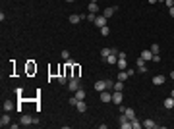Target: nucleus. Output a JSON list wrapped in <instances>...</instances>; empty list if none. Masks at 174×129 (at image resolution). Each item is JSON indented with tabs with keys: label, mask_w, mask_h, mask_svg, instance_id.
<instances>
[{
	"label": "nucleus",
	"mask_w": 174,
	"mask_h": 129,
	"mask_svg": "<svg viewBox=\"0 0 174 129\" xmlns=\"http://www.w3.org/2000/svg\"><path fill=\"white\" fill-rule=\"evenodd\" d=\"M159 2H164V0H159Z\"/></svg>",
	"instance_id": "41"
},
{
	"label": "nucleus",
	"mask_w": 174,
	"mask_h": 129,
	"mask_svg": "<svg viewBox=\"0 0 174 129\" xmlns=\"http://www.w3.org/2000/svg\"><path fill=\"white\" fill-rule=\"evenodd\" d=\"M135 64H137V71H139V73H145V71H147V68H145V60H143L141 56L135 60Z\"/></svg>",
	"instance_id": "6"
},
{
	"label": "nucleus",
	"mask_w": 174,
	"mask_h": 129,
	"mask_svg": "<svg viewBox=\"0 0 174 129\" xmlns=\"http://www.w3.org/2000/svg\"><path fill=\"white\" fill-rule=\"evenodd\" d=\"M149 50L153 52V54H159V45H151V48Z\"/></svg>",
	"instance_id": "30"
},
{
	"label": "nucleus",
	"mask_w": 174,
	"mask_h": 129,
	"mask_svg": "<svg viewBox=\"0 0 174 129\" xmlns=\"http://www.w3.org/2000/svg\"><path fill=\"white\" fill-rule=\"evenodd\" d=\"M110 52H112V48H103V50H101V58H106V56H108V54H110Z\"/></svg>",
	"instance_id": "25"
},
{
	"label": "nucleus",
	"mask_w": 174,
	"mask_h": 129,
	"mask_svg": "<svg viewBox=\"0 0 174 129\" xmlns=\"http://www.w3.org/2000/svg\"><path fill=\"white\" fill-rule=\"evenodd\" d=\"M164 4H166L168 8H172L174 6V0H164Z\"/></svg>",
	"instance_id": "35"
},
{
	"label": "nucleus",
	"mask_w": 174,
	"mask_h": 129,
	"mask_svg": "<svg viewBox=\"0 0 174 129\" xmlns=\"http://www.w3.org/2000/svg\"><path fill=\"white\" fill-rule=\"evenodd\" d=\"M0 125H2V127H8V125H10V112H4V114H2Z\"/></svg>",
	"instance_id": "7"
},
{
	"label": "nucleus",
	"mask_w": 174,
	"mask_h": 129,
	"mask_svg": "<svg viewBox=\"0 0 174 129\" xmlns=\"http://www.w3.org/2000/svg\"><path fill=\"white\" fill-rule=\"evenodd\" d=\"M79 71H81V68L74 64V68H72V77H77V79H81V77H79Z\"/></svg>",
	"instance_id": "20"
},
{
	"label": "nucleus",
	"mask_w": 174,
	"mask_h": 129,
	"mask_svg": "<svg viewBox=\"0 0 174 129\" xmlns=\"http://www.w3.org/2000/svg\"><path fill=\"white\" fill-rule=\"evenodd\" d=\"M104 62H106V64H112V66H114L116 62H118V54H114V52H110L108 56L104 58Z\"/></svg>",
	"instance_id": "10"
},
{
	"label": "nucleus",
	"mask_w": 174,
	"mask_h": 129,
	"mask_svg": "<svg viewBox=\"0 0 174 129\" xmlns=\"http://www.w3.org/2000/svg\"><path fill=\"white\" fill-rule=\"evenodd\" d=\"M62 58L68 60V58H70V52H68V50H62Z\"/></svg>",
	"instance_id": "33"
},
{
	"label": "nucleus",
	"mask_w": 174,
	"mask_h": 129,
	"mask_svg": "<svg viewBox=\"0 0 174 129\" xmlns=\"http://www.w3.org/2000/svg\"><path fill=\"white\" fill-rule=\"evenodd\" d=\"M101 102H112V93L108 89L101 93Z\"/></svg>",
	"instance_id": "5"
},
{
	"label": "nucleus",
	"mask_w": 174,
	"mask_h": 129,
	"mask_svg": "<svg viewBox=\"0 0 174 129\" xmlns=\"http://www.w3.org/2000/svg\"><path fill=\"white\" fill-rule=\"evenodd\" d=\"M74 95H76V98H77V100H85V91L81 89V87H79V89H77L76 93H74Z\"/></svg>",
	"instance_id": "17"
},
{
	"label": "nucleus",
	"mask_w": 174,
	"mask_h": 129,
	"mask_svg": "<svg viewBox=\"0 0 174 129\" xmlns=\"http://www.w3.org/2000/svg\"><path fill=\"white\" fill-rule=\"evenodd\" d=\"M12 110H16L14 102L12 100H6V102H4V112H12Z\"/></svg>",
	"instance_id": "19"
},
{
	"label": "nucleus",
	"mask_w": 174,
	"mask_h": 129,
	"mask_svg": "<svg viewBox=\"0 0 174 129\" xmlns=\"http://www.w3.org/2000/svg\"><path fill=\"white\" fill-rule=\"evenodd\" d=\"M122 100H124L122 91H114V93H112V102H114L116 106H120V104H122Z\"/></svg>",
	"instance_id": "3"
},
{
	"label": "nucleus",
	"mask_w": 174,
	"mask_h": 129,
	"mask_svg": "<svg viewBox=\"0 0 174 129\" xmlns=\"http://www.w3.org/2000/svg\"><path fill=\"white\" fill-rule=\"evenodd\" d=\"M126 71H128V75H130V77H132V75H135V70H134V68H128Z\"/></svg>",
	"instance_id": "34"
},
{
	"label": "nucleus",
	"mask_w": 174,
	"mask_h": 129,
	"mask_svg": "<svg viewBox=\"0 0 174 129\" xmlns=\"http://www.w3.org/2000/svg\"><path fill=\"white\" fill-rule=\"evenodd\" d=\"M116 77H118V81H126L130 75H128V71H118V75H116Z\"/></svg>",
	"instance_id": "23"
},
{
	"label": "nucleus",
	"mask_w": 174,
	"mask_h": 129,
	"mask_svg": "<svg viewBox=\"0 0 174 129\" xmlns=\"http://www.w3.org/2000/svg\"><path fill=\"white\" fill-rule=\"evenodd\" d=\"M132 127H134V129H141L143 127V122H139L137 118H134V120H132Z\"/></svg>",
	"instance_id": "21"
},
{
	"label": "nucleus",
	"mask_w": 174,
	"mask_h": 129,
	"mask_svg": "<svg viewBox=\"0 0 174 129\" xmlns=\"http://www.w3.org/2000/svg\"><path fill=\"white\" fill-rule=\"evenodd\" d=\"M106 21H108V18H106V16H97V20L93 21V23H95L97 29H101V27L106 25Z\"/></svg>",
	"instance_id": "4"
},
{
	"label": "nucleus",
	"mask_w": 174,
	"mask_h": 129,
	"mask_svg": "<svg viewBox=\"0 0 174 129\" xmlns=\"http://www.w3.org/2000/svg\"><path fill=\"white\" fill-rule=\"evenodd\" d=\"M87 10H89V14H97L99 12V2H89V8Z\"/></svg>",
	"instance_id": "16"
},
{
	"label": "nucleus",
	"mask_w": 174,
	"mask_h": 129,
	"mask_svg": "<svg viewBox=\"0 0 174 129\" xmlns=\"http://www.w3.org/2000/svg\"><path fill=\"white\" fill-rule=\"evenodd\" d=\"M76 110L79 112V114H85V112H87V104H85V100H79V102L76 104Z\"/></svg>",
	"instance_id": "11"
},
{
	"label": "nucleus",
	"mask_w": 174,
	"mask_h": 129,
	"mask_svg": "<svg viewBox=\"0 0 174 129\" xmlns=\"http://www.w3.org/2000/svg\"><path fill=\"white\" fill-rule=\"evenodd\" d=\"M168 14H170V16L174 18V6H172V8H168Z\"/></svg>",
	"instance_id": "36"
},
{
	"label": "nucleus",
	"mask_w": 174,
	"mask_h": 129,
	"mask_svg": "<svg viewBox=\"0 0 174 129\" xmlns=\"http://www.w3.org/2000/svg\"><path fill=\"white\" fill-rule=\"evenodd\" d=\"M116 10H118V8H116V6H108V8H104L103 16H106V18H108V20H110V18H112V16H114V14H116Z\"/></svg>",
	"instance_id": "9"
},
{
	"label": "nucleus",
	"mask_w": 174,
	"mask_h": 129,
	"mask_svg": "<svg viewBox=\"0 0 174 129\" xmlns=\"http://www.w3.org/2000/svg\"><path fill=\"white\" fill-rule=\"evenodd\" d=\"M170 97H172V98H174V89H172V91H170Z\"/></svg>",
	"instance_id": "39"
},
{
	"label": "nucleus",
	"mask_w": 174,
	"mask_h": 129,
	"mask_svg": "<svg viewBox=\"0 0 174 129\" xmlns=\"http://www.w3.org/2000/svg\"><path fill=\"white\" fill-rule=\"evenodd\" d=\"M170 79H172V81H174V70L170 71Z\"/></svg>",
	"instance_id": "38"
},
{
	"label": "nucleus",
	"mask_w": 174,
	"mask_h": 129,
	"mask_svg": "<svg viewBox=\"0 0 174 129\" xmlns=\"http://www.w3.org/2000/svg\"><path fill=\"white\" fill-rule=\"evenodd\" d=\"M19 123H21V125H25V127H29V125H33V123H35V118L33 116H21L19 118Z\"/></svg>",
	"instance_id": "2"
},
{
	"label": "nucleus",
	"mask_w": 174,
	"mask_h": 129,
	"mask_svg": "<svg viewBox=\"0 0 174 129\" xmlns=\"http://www.w3.org/2000/svg\"><path fill=\"white\" fill-rule=\"evenodd\" d=\"M114 91H124V81H116L114 83Z\"/></svg>",
	"instance_id": "26"
},
{
	"label": "nucleus",
	"mask_w": 174,
	"mask_h": 129,
	"mask_svg": "<svg viewBox=\"0 0 174 129\" xmlns=\"http://www.w3.org/2000/svg\"><path fill=\"white\" fill-rule=\"evenodd\" d=\"M99 31H101V35H103V37H108V35H110V27L104 25V27H101Z\"/></svg>",
	"instance_id": "24"
},
{
	"label": "nucleus",
	"mask_w": 174,
	"mask_h": 129,
	"mask_svg": "<svg viewBox=\"0 0 174 129\" xmlns=\"http://www.w3.org/2000/svg\"><path fill=\"white\" fill-rule=\"evenodd\" d=\"M120 127H122V129H132V122H124V123H120Z\"/></svg>",
	"instance_id": "29"
},
{
	"label": "nucleus",
	"mask_w": 174,
	"mask_h": 129,
	"mask_svg": "<svg viewBox=\"0 0 174 129\" xmlns=\"http://www.w3.org/2000/svg\"><path fill=\"white\" fill-rule=\"evenodd\" d=\"M143 127H145V129H157L159 125H157L151 118H147V120H143Z\"/></svg>",
	"instance_id": "8"
},
{
	"label": "nucleus",
	"mask_w": 174,
	"mask_h": 129,
	"mask_svg": "<svg viewBox=\"0 0 174 129\" xmlns=\"http://www.w3.org/2000/svg\"><path fill=\"white\" fill-rule=\"evenodd\" d=\"M164 81H166V77H164V75H161V73L153 77V85H157V87H159V85H162Z\"/></svg>",
	"instance_id": "13"
},
{
	"label": "nucleus",
	"mask_w": 174,
	"mask_h": 129,
	"mask_svg": "<svg viewBox=\"0 0 174 129\" xmlns=\"http://www.w3.org/2000/svg\"><path fill=\"white\" fill-rule=\"evenodd\" d=\"M77 89H79V79H77V77H72L70 81H68V91H70V93H76Z\"/></svg>",
	"instance_id": "1"
},
{
	"label": "nucleus",
	"mask_w": 174,
	"mask_h": 129,
	"mask_svg": "<svg viewBox=\"0 0 174 129\" xmlns=\"http://www.w3.org/2000/svg\"><path fill=\"white\" fill-rule=\"evenodd\" d=\"M162 104H164V108L172 110V108H174V98H172V97H168V98H166V100H164Z\"/></svg>",
	"instance_id": "18"
},
{
	"label": "nucleus",
	"mask_w": 174,
	"mask_h": 129,
	"mask_svg": "<svg viewBox=\"0 0 174 129\" xmlns=\"http://www.w3.org/2000/svg\"><path fill=\"white\" fill-rule=\"evenodd\" d=\"M124 114H126V118H128L130 122H132V120H134V118H135V112H134V110H132V108H126V112H124Z\"/></svg>",
	"instance_id": "22"
},
{
	"label": "nucleus",
	"mask_w": 174,
	"mask_h": 129,
	"mask_svg": "<svg viewBox=\"0 0 174 129\" xmlns=\"http://www.w3.org/2000/svg\"><path fill=\"white\" fill-rule=\"evenodd\" d=\"M149 4H157V2H159V0H147Z\"/></svg>",
	"instance_id": "37"
},
{
	"label": "nucleus",
	"mask_w": 174,
	"mask_h": 129,
	"mask_svg": "<svg viewBox=\"0 0 174 129\" xmlns=\"http://www.w3.org/2000/svg\"><path fill=\"white\" fill-rule=\"evenodd\" d=\"M104 83H106V89L108 91L114 89V81H112V79H104Z\"/></svg>",
	"instance_id": "27"
},
{
	"label": "nucleus",
	"mask_w": 174,
	"mask_h": 129,
	"mask_svg": "<svg viewBox=\"0 0 174 129\" xmlns=\"http://www.w3.org/2000/svg\"><path fill=\"white\" fill-rule=\"evenodd\" d=\"M153 56H155V54H153L151 50H143V52H141V58L145 60V62H149V60H153Z\"/></svg>",
	"instance_id": "15"
},
{
	"label": "nucleus",
	"mask_w": 174,
	"mask_h": 129,
	"mask_svg": "<svg viewBox=\"0 0 174 129\" xmlns=\"http://www.w3.org/2000/svg\"><path fill=\"white\" fill-rule=\"evenodd\" d=\"M68 79H70V77H66L64 73H62V75L58 77V83H60V85H66V83H68Z\"/></svg>",
	"instance_id": "28"
},
{
	"label": "nucleus",
	"mask_w": 174,
	"mask_h": 129,
	"mask_svg": "<svg viewBox=\"0 0 174 129\" xmlns=\"http://www.w3.org/2000/svg\"><path fill=\"white\" fill-rule=\"evenodd\" d=\"M85 18H87V20H89V21H95V20H97V16H95V14H87Z\"/></svg>",
	"instance_id": "32"
},
{
	"label": "nucleus",
	"mask_w": 174,
	"mask_h": 129,
	"mask_svg": "<svg viewBox=\"0 0 174 129\" xmlns=\"http://www.w3.org/2000/svg\"><path fill=\"white\" fill-rule=\"evenodd\" d=\"M95 91H97V93L106 91V83H104V81H97V83H95Z\"/></svg>",
	"instance_id": "14"
},
{
	"label": "nucleus",
	"mask_w": 174,
	"mask_h": 129,
	"mask_svg": "<svg viewBox=\"0 0 174 129\" xmlns=\"http://www.w3.org/2000/svg\"><path fill=\"white\" fill-rule=\"evenodd\" d=\"M68 102H70V104H72V106H76V104H77V102H79V100H77V98H76V95H74V97H72V98H70V100H68Z\"/></svg>",
	"instance_id": "31"
},
{
	"label": "nucleus",
	"mask_w": 174,
	"mask_h": 129,
	"mask_svg": "<svg viewBox=\"0 0 174 129\" xmlns=\"http://www.w3.org/2000/svg\"><path fill=\"white\" fill-rule=\"evenodd\" d=\"M83 18H85V16H79V14H72L68 20H70V23H74V25H76V23H79V21L83 20Z\"/></svg>",
	"instance_id": "12"
},
{
	"label": "nucleus",
	"mask_w": 174,
	"mask_h": 129,
	"mask_svg": "<svg viewBox=\"0 0 174 129\" xmlns=\"http://www.w3.org/2000/svg\"><path fill=\"white\" fill-rule=\"evenodd\" d=\"M66 2H68V4H72V2H76V0H66Z\"/></svg>",
	"instance_id": "40"
}]
</instances>
